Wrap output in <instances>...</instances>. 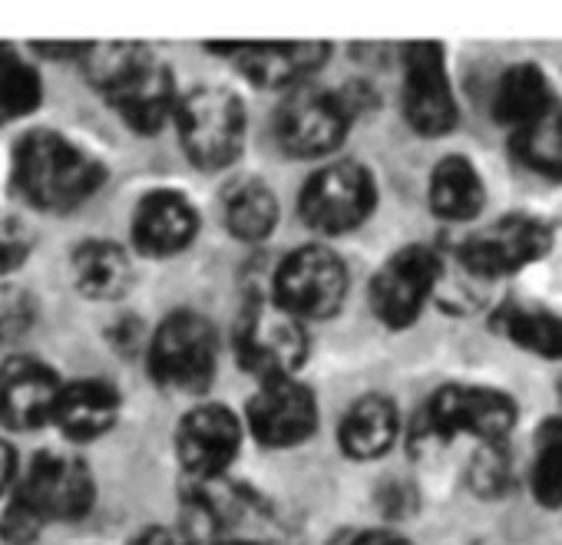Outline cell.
Here are the masks:
<instances>
[{
  "instance_id": "obj_1",
  "label": "cell",
  "mask_w": 562,
  "mask_h": 545,
  "mask_svg": "<svg viewBox=\"0 0 562 545\" xmlns=\"http://www.w3.org/2000/svg\"><path fill=\"white\" fill-rule=\"evenodd\" d=\"M103 179L106 169L54 129H34L14 149V185L34 208H77L103 185Z\"/></svg>"
},
{
  "instance_id": "obj_2",
  "label": "cell",
  "mask_w": 562,
  "mask_h": 545,
  "mask_svg": "<svg viewBox=\"0 0 562 545\" xmlns=\"http://www.w3.org/2000/svg\"><path fill=\"white\" fill-rule=\"evenodd\" d=\"M516 417L519 407L509 394L493 387L450 384L420 407L411 427V450L414 453L440 450L457 433H470L483 443H506V433L516 427Z\"/></svg>"
},
{
  "instance_id": "obj_3",
  "label": "cell",
  "mask_w": 562,
  "mask_h": 545,
  "mask_svg": "<svg viewBox=\"0 0 562 545\" xmlns=\"http://www.w3.org/2000/svg\"><path fill=\"white\" fill-rule=\"evenodd\" d=\"M186 156L199 169H222L238 159L245 143V106L232 90L199 87L176 103Z\"/></svg>"
},
{
  "instance_id": "obj_4",
  "label": "cell",
  "mask_w": 562,
  "mask_h": 545,
  "mask_svg": "<svg viewBox=\"0 0 562 545\" xmlns=\"http://www.w3.org/2000/svg\"><path fill=\"white\" fill-rule=\"evenodd\" d=\"M235 354L248 374H258L261 381H281L295 377V371L305 364L308 338L302 321L285 308H278L274 302H251L235 325Z\"/></svg>"
},
{
  "instance_id": "obj_5",
  "label": "cell",
  "mask_w": 562,
  "mask_h": 545,
  "mask_svg": "<svg viewBox=\"0 0 562 545\" xmlns=\"http://www.w3.org/2000/svg\"><path fill=\"white\" fill-rule=\"evenodd\" d=\"M215 331L202 315L176 311L169 315L149 344L153 377L179 394H199L215 377Z\"/></svg>"
},
{
  "instance_id": "obj_6",
  "label": "cell",
  "mask_w": 562,
  "mask_h": 545,
  "mask_svg": "<svg viewBox=\"0 0 562 545\" xmlns=\"http://www.w3.org/2000/svg\"><path fill=\"white\" fill-rule=\"evenodd\" d=\"M348 295V271L341 258L322 245L292 251L274 271V305L302 318H328Z\"/></svg>"
},
{
  "instance_id": "obj_7",
  "label": "cell",
  "mask_w": 562,
  "mask_h": 545,
  "mask_svg": "<svg viewBox=\"0 0 562 545\" xmlns=\"http://www.w3.org/2000/svg\"><path fill=\"white\" fill-rule=\"evenodd\" d=\"M552 251V225L539 215L513 212L460 245V261L470 275L506 279Z\"/></svg>"
},
{
  "instance_id": "obj_8",
  "label": "cell",
  "mask_w": 562,
  "mask_h": 545,
  "mask_svg": "<svg viewBox=\"0 0 562 545\" xmlns=\"http://www.w3.org/2000/svg\"><path fill=\"white\" fill-rule=\"evenodd\" d=\"M378 205V185L358 162H331L302 189V218L325 235L358 228Z\"/></svg>"
},
{
  "instance_id": "obj_9",
  "label": "cell",
  "mask_w": 562,
  "mask_h": 545,
  "mask_svg": "<svg viewBox=\"0 0 562 545\" xmlns=\"http://www.w3.org/2000/svg\"><path fill=\"white\" fill-rule=\"evenodd\" d=\"M437 279H440V258L434 248L407 245V248L394 251L371 282L374 315L394 331L414 325L420 318L427 298L434 295Z\"/></svg>"
},
{
  "instance_id": "obj_10",
  "label": "cell",
  "mask_w": 562,
  "mask_h": 545,
  "mask_svg": "<svg viewBox=\"0 0 562 545\" xmlns=\"http://www.w3.org/2000/svg\"><path fill=\"white\" fill-rule=\"evenodd\" d=\"M351 113L341 100V93L325 90H295L278 110L274 136L285 146V152L312 159L325 156L341 146V139L351 129Z\"/></svg>"
},
{
  "instance_id": "obj_11",
  "label": "cell",
  "mask_w": 562,
  "mask_h": 545,
  "mask_svg": "<svg viewBox=\"0 0 562 545\" xmlns=\"http://www.w3.org/2000/svg\"><path fill=\"white\" fill-rule=\"evenodd\" d=\"M404 116L420 136H447L457 126V100L434 41L404 47Z\"/></svg>"
},
{
  "instance_id": "obj_12",
  "label": "cell",
  "mask_w": 562,
  "mask_h": 545,
  "mask_svg": "<svg viewBox=\"0 0 562 545\" xmlns=\"http://www.w3.org/2000/svg\"><path fill=\"white\" fill-rule=\"evenodd\" d=\"M97 496L93 473L83 459L67 453H41L31 463L27 479L18 489V499L47 525L50 519L70 522L90 512Z\"/></svg>"
},
{
  "instance_id": "obj_13",
  "label": "cell",
  "mask_w": 562,
  "mask_h": 545,
  "mask_svg": "<svg viewBox=\"0 0 562 545\" xmlns=\"http://www.w3.org/2000/svg\"><path fill=\"white\" fill-rule=\"evenodd\" d=\"M318 427L315 394L295 377L265 381L248 400V430L265 446H295L305 443Z\"/></svg>"
},
{
  "instance_id": "obj_14",
  "label": "cell",
  "mask_w": 562,
  "mask_h": 545,
  "mask_svg": "<svg viewBox=\"0 0 562 545\" xmlns=\"http://www.w3.org/2000/svg\"><path fill=\"white\" fill-rule=\"evenodd\" d=\"M176 443H179V459H182L186 473L209 482V479H218L228 469V463L235 459V453L241 446V423L222 404L195 407L182 420Z\"/></svg>"
},
{
  "instance_id": "obj_15",
  "label": "cell",
  "mask_w": 562,
  "mask_h": 545,
  "mask_svg": "<svg viewBox=\"0 0 562 545\" xmlns=\"http://www.w3.org/2000/svg\"><path fill=\"white\" fill-rule=\"evenodd\" d=\"M60 377L37 357H11L0 367V420L11 430H37L54 423Z\"/></svg>"
},
{
  "instance_id": "obj_16",
  "label": "cell",
  "mask_w": 562,
  "mask_h": 545,
  "mask_svg": "<svg viewBox=\"0 0 562 545\" xmlns=\"http://www.w3.org/2000/svg\"><path fill=\"white\" fill-rule=\"evenodd\" d=\"M218 54H232L238 70L255 83V87H299L308 73H315L328 57V44H235V47H215Z\"/></svg>"
},
{
  "instance_id": "obj_17",
  "label": "cell",
  "mask_w": 562,
  "mask_h": 545,
  "mask_svg": "<svg viewBox=\"0 0 562 545\" xmlns=\"http://www.w3.org/2000/svg\"><path fill=\"white\" fill-rule=\"evenodd\" d=\"M199 231V212L182 192L156 189L133 212V241L143 254H179Z\"/></svg>"
},
{
  "instance_id": "obj_18",
  "label": "cell",
  "mask_w": 562,
  "mask_h": 545,
  "mask_svg": "<svg viewBox=\"0 0 562 545\" xmlns=\"http://www.w3.org/2000/svg\"><path fill=\"white\" fill-rule=\"evenodd\" d=\"M106 100L116 106V113L126 120L130 129L136 133H156L162 123L176 113V87L172 73L149 60L143 70H136L126 83H120Z\"/></svg>"
},
{
  "instance_id": "obj_19",
  "label": "cell",
  "mask_w": 562,
  "mask_h": 545,
  "mask_svg": "<svg viewBox=\"0 0 562 545\" xmlns=\"http://www.w3.org/2000/svg\"><path fill=\"white\" fill-rule=\"evenodd\" d=\"M120 413V394L106 381H74L60 387L54 423L74 440L103 436Z\"/></svg>"
},
{
  "instance_id": "obj_20",
  "label": "cell",
  "mask_w": 562,
  "mask_h": 545,
  "mask_svg": "<svg viewBox=\"0 0 562 545\" xmlns=\"http://www.w3.org/2000/svg\"><path fill=\"white\" fill-rule=\"evenodd\" d=\"M555 110L552 83L536 64L509 67L493 93V116L509 129H522Z\"/></svg>"
},
{
  "instance_id": "obj_21",
  "label": "cell",
  "mask_w": 562,
  "mask_h": 545,
  "mask_svg": "<svg viewBox=\"0 0 562 545\" xmlns=\"http://www.w3.org/2000/svg\"><path fill=\"white\" fill-rule=\"evenodd\" d=\"M341 450L351 459H378L394 446L397 436V407L381 397H361L358 404H351V410L341 420Z\"/></svg>"
},
{
  "instance_id": "obj_22",
  "label": "cell",
  "mask_w": 562,
  "mask_h": 545,
  "mask_svg": "<svg viewBox=\"0 0 562 545\" xmlns=\"http://www.w3.org/2000/svg\"><path fill=\"white\" fill-rule=\"evenodd\" d=\"M74 275H77V288L97 302H116L133 285V268L126 251L100 238L83 241L74 251Z\"/></svg>"
},
{
  "instance_id": "obj_23",
  "label": "cell",
  "mask_w": 562,
  "mask_h": 545,
  "mask_svg": "<svg viewBox=\"0 0 562 545\" xmlns=\"http://www.w3.org/2000/svg\"><path fill=\"white\" fill-rule=\"evenodd\" d=\"M483 182L473 169L470 159L463 156H447L434 166V175H430V208L440 215V218H450V222H470L480 215L483 208Z\"/></svg>"
},
{
  "instance_id": "obj_24",
  "label": "cell",
  "mask_w": 562,
  "mask_h": 545,
  "mask_svg": "<svg viewBox=\"0 0 562 545\" xmlns=\"http://www.w3.org/2000/svg\"><path fill=\"white\" fill-rule=\"evenodd\" d=\"M493 328L529 354L562 361V318L552 311L529 308V305H506L496 311Z\"/></svg>"
},
{
  "instance_id": "obj_25",
  "label": "cell",
  "mask_w": 562,
  "mask_h": 545,
  "mask_svg": "<svg viewBox=\"0 0 562 545\" xmlns=\"http://www.w3.org/2000/svg\"><path fill=\"white\" fill-rule=\"evenodd\" d=\"M225 225L241 241H261L278 225V198L261 182L238 185L225 202Z\"/></svg>"
},
{
  "instance_id": "obj_26",
  "label": "cell",
  "mask_w": 562,
  "mask_h": 545,
  "mask_svg": "<svg viewBox=\"0 0 562 545\" xmlns=\"http://www.w3.org/2000/svg\"><path fill=\"white\" fill-rule=\"evenodd\" d=\"M513 152L526 169L539 175H562V113L552 110L549 116L516 129Z\"/></svg>"
},
{
  "instance_id": "obj_27",
  "label": "cell",
  "mask_w": 562,
  "mask_h": 545,
  "mask_svg": "<svg viewBox=\"0 0 562 545\" xmlns=\"http://www.w3.org/2000/svg\"><path fill=\"white\" fill-rule=\"evenodd\" d=\"M41 103L37 70L11 47L0 44V123L21 120Z\"/></svg>"
},
{
  "instance_id": "obj_28",
  "label": "cell",
  "mask_w": 562,
  "mask_h": 545,
  "mask_svg": "<svg viewBox=\"0 0 562 545\" xmlns=\"http://www.w3.org/2000/svg\"><path fill=\"white\" fill-rule=\"evenodd\" d=\"M532 496L542 506H562V417H552L536 433Z\"/></svg>"
},
{
  "instance_id": "obj_29",
  "label": "cell",
  "mask_w": 562,
  "mask_h": 545,
  "mask_svg": "<svg viewBox=\"0 0 562 545\" xmlns=\"http://www.w3.org/2000/svg\"><path fill=\"white\" fill-rule=\"evenodd\" d=\"M467 479L476 496H486V499L506 496L516 479V463H513V453L506 450V443H483L470 463Z\"/></svg>"
},
{
  "instance_id": "obj_30",
  "label": "cell",
  "mask_w": 562,
  "mask_h": 545,
  "mask_svg": "<svg viewBox=\"0 0 562 545\" xmlns=\"http://www.w3.org/2000/svg\"><path fill=\"white\" fill-rule=\"evenodd\" d=\"M41 532H44V522L14 496L11 506L4 509V519H0V538L11 545H31Z\"/></svg>"
},
{
  "instance_id": "obj_31",
  "label": "cell",
  "mask_w": 562,
  "mask_h": 545,
  "mask_svg": "<svg viewBox=\"0 0 562 545\" xmlns=\"http://www.w3.org/2000/svg\"><path fill=\"white\" fill-rule=\"evenodd\" d=\"M31 235L21 228V222H0V279L18 271L31 254Z\"/></svg>"
},
{
  "instance_id": "obj_32",
  "label": "cell",
  "mask_w": 562,
  "mask_h": 545,
  "mask_svg": "<svg viewBox=\"0 0 562 545\" xmlns=\"http://www.w3.org/2000/svg\"><path fill=\"white\" fill-rule=\"evenodd\" d=\"M34 302L18 292V288H8L0 292V338H14L21 334L31 321H34Z\"/></svg>"
},
{
  "instance_id": "obj_33",
  "label": "cell",
  "mask_w": 562,
  "mask_h": 545,
  "mask_svg": "<svg viewBox=\"0 0 562 545\" xmlns=\"http://www.w3.org/2000/svg\"><path fill=\"white\" fill-rule=\"evenodd\" d=\"M18 479V453L11 443L0 440V492H8Z\"/></svg>"
},
{
  "instance_id": "obj_34",
  "label": "cell",
  "mask_w": 562,
  "mask_h": 545,
  "mask_svg": "<svg viewBox=\"0 0 562 545\" xmlns=\"http://www.w3.org/2000/svg\"><path fill=\"white\" fill-rule=\"evenodd\" d=\"M348 545H414V542H407L404 535H397V532H387V529H371V532H361V535H355Z\"/></svg>"
},
{
  "instance_id": "obj_35",
  "label": "cell",
  "mask_w": 562,
  "mask_h": 545,
  "mask_svg": "<svg viewBox=\"0 0 562 545\" xmlns=\"http://www.w3.org/2000/svg\"><path fill=\"white\" fill-rule=\"evenodd\" d=\"M130 545H186V538L169 529H146L139 535H133Z\"/></svg>"
},
{
  "instance_id": "obj_36",
  "label": "cell",
  "mask_w": 562,
  "mask_h": 545,
  "mask_svg": "<svg viewBox=\"0 0 562 545\" xmlns=\"http://www.w3.org/2000/svg\"><path fill=\"white\" fill-rule=\"evenodd\" d=\"M215 545H261V542H215Z\"/></svg>"
},
{
  "instance_id": "obj_37",
  "label": "cell",
  "mask_w": 562,
  "mask_h": 545,
  "mask_svg": "<svg viewBox=\"0 0 562 545\" xmlns=\"http://www.w3.org/2000/svg\"><path fill=\"white\" fill-rule=\"evenodd\" d=\"M559 400H562V381H559Z\"/></svg>"
}]
</instances>
